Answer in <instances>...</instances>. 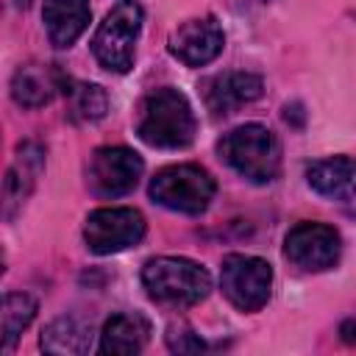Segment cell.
Returning <instances> with one entry per match:
<instances>
[{"label": "cell", "mask_w": 356, "mask_h": 356, "mask_svg": "<svg viewBox=\"0 0 356 356\" xmlns=\"http://www.w3.org/2000/svg\"><path fill=\"white\" fill-rule=\"evenodd\" d=\"M195 131L197 120L184 92L161 86L142 97L136 114V134L145 145L161 150H181L192 145Z\"/></svg>", "instance_id": "6da1fadb"}, {"label": "cell", "mask_w": 356, "mask_h": 356, "mask_svg": "<svg viewBox=\"0 0 356 356\" xmlns=\"http://www.w3.org/2000/svg\"><path fill=\"white\" fill-rule=\"evenodd\" d=\"M220 159L250 184H270L281 170V145L261 122H245L217 142Z\"/></svg>", "instance_id": "7a4b0ae2"}, {"label": "cell", "mask_w": 356, "mask_h": 356, "mask_svg": "<svg viewBox=\"0 0 356 356\" xmlns=\"http://www.w3.org/2000/svg\"><path fill=\"white\" fill-rule=\"evenodd\" d=\"M142 284L156 303L164 306H195L211 289V275L192 259L156 256L142 267Z\"/></svg>", "instance_id": "3957f363"}, {"label": "cell", "mask_w": 356, "mask_h": 356, "mask_svg": "<svg viewBox=\"0 0 356 356\" xmlns=\"http://www.w3.org/2000/svg\"><path fill=\"white\" fill-rule=\"evenodd\" d=\"M145 11L136 0H120L97 25L92 36V53L108 72H128L134 67V50L142 31Z\"/></svg>", "instance_id": "277c9868"}, {"label": "cell", "mask_w": 356, "mask_h": 356, "mask_svg": "<svg viewBox=\"0 0 356 356\" xmlns=\"http://www.w3.org/2000/svg\"><path fill=\"white\" fill-rule=\"evenodd\" d=\"M150 197L170 209V211H181V214H200L209 209L217 184L214 178L197 167V164H172L159 170L150 178Z\"/></svg>", "instance_id": "5b68a950"}, {"label": "cell", "mask_w": 356, "mask_h": 356, "mask_svg": "<svg viewBox=\"0 0 356 356\" xmlns=\"http://www.w3.org/2000/svg\"><path fill=\"white\" fill-rule=\"evenodd\" d=\"M220 286L239 312H259L273 292V267L259 256L231 253L222 259Z\"/></svg>", "instance_id": "8992f818"}, {"label": "cell", "mask_w": 356, "mask_h": 356, "mask_svg": "<svg viewBox=\"0 0 356 356\" xmlns=\"http://www.w3.org/2000/svg\"><path fill=\"white\" fill-rule=\"evenodd\" d=\"M142 236H145V217L131 206L95 209L83 222V242L97 256L134 248Z\"/></svg>", "instance_id": "52a82bcc"}, {"label": "cell", "mask_w": 356, "mask_h": 356, "mask_svg": "<svg viewBox=\"0 0 356 356\" xmlns=\"http://www.w3.org/2000/svg\"><path fill=\"white\" fill-rule=\"evenodd\" d=\"M339 253H342V239L337 228L325 222H298L295 228H289L284 239V256L306 273H320L334 267L339 261Z\"/></svg>", "instance_id": "ba28073f"}, {"label": "cell", "mask_w": 356, "mask_h": 356, "mask_svg": "<svg viewBox=\"0 0 356 356\" xmlns=\"http://www.w3.org/2000/svg\"><path fill=\"white\" fill-rule=\"evenodd\" d=\"M142 159L131 147H97L89 161V189L100 197L128 195L142 178Z\"/></svg>", "instance_id": "9c48e42d"}, {"label": "cell", "mask_w": 356, "mask_h": 356, "mask_svg": "<svg viewBox=\"0 0 356 356\" xmlns=\"http://www.w3.org/2000/svg\"><path fill=\"white\" fill-rule=\"evenodd\" d=\"M225 44V33L214 17H197L184 22L181 28L172 31L170 36V53L186 64V67H203L220 56Z\"/></svg>", "instance_id": "30bf717a"}, {"label": "cell", "mask_w": 356, "mask_h": 356, "mask_svg": "<svg viewBox=\"0 0 356 356\" xmlns=\"http://www.w3.org/2000/svg\"><path fill=\"white\" fill-rule=\"evenodd\" d=\"M261 92H264V83H261L259 75H253V72H222V75H214L211 81H206L203 100H206V108L214 117H225V114L236 111L239 106L259 100Z\"/></svg>", "instance_id": "8fae6325"}, {"label": "cell", "mask_w": 356, "mask_h": 356, "mask_svg": "<svg viewBox=\"0 0 356 356\" xmlns=\"http://www.w3.org/2000/svg\"><path fill=\"white\" fill-rule=\"evenodd\" d=\"M42 167H44V147L39 142H22L17 147L14 164L6 172V186H3V209L8 220L14 217L17 209H22V203L33 192Z\"/></svg>", "instance_id": "7c38bea8"}, {"label": "cell", "mask_w": 356, "mask_h": 356, "mask_svg": "<svg viewBox=\"0 0 356 356\" xmlns=\"http://www.w3.org/2000/svg\"><path fill=\"white\" fill-rule=\"evenodd\" d=\"M70 78L58 67H44V64H22L17 67L11 78V97L22 108H42L53 100L56 92H64Z\"/></svg>", "instance_id": "4fadbf2b"}, {"label": "cell", "mask_w": 356, "mask_h": 356, "mask_svg": "<svg viewBox=\"0 0 356 356\" xmlns=\"http://www.w3.org/2000/svg\"><path fill=\"white\" fill-rule=\"evenodd\" d=\"M306 184L328 200H348L356 195V159L331 156L312 161L306 164Z\"/></svg>", "instance_id": "5bb4252c"}, {"label": "cell", "mask_w": 356, "mask_h": 356, "mask_svg": "<svg viewBox=\"0 0 356 356\" xmlns=\"http://www.w3.org/2000/svg\"><path fill=\"white\" fill-rule=\"evenodd\" d=\"M92 17L89 0H44L42 19L47 28V39L56 47H70L86 31Z\"/></svg>", "instance_id": "9a60e30c"}, {"label": "cell", "mask_w": 356, "mask_h": 356, "mask_svg": "<svg viewBox=\"0 0 356 356\" xmlns=\"http://www.w3.org/2000/svg\"><path fill=\"white\" fill-rule=\"evenodd\" d=\"M150 339V323L139 312L111 314L100 331V353H139Z\"/></svg>", "instance_id": "2e32d148"}, {"label": "cell", "mask_w": 356, "mask_h": 356, "mask_svg": "<svg viewBox=\"0 0 356 356\" xmlns=\"http://www.w3.org/2000/svg\"><path fill=\"white\" fill-rule=\"evenodd\" d=\"M39 345L47 353H86L92 348V328L78 317H58L42 331Z\"/></svg>", "instance_id": "e0dca14e"}, {"label": "cell", "mask_w": 356, "mask_h": 356, "mask_svg": "<svg viewBox=\"0 0 356 356\" xmlns=\"http://www.w3.org/2000/svg\"><path fill=\"white\" fill-rule=\"evenodd\" d=\"M36 317V298L28 292H8L3 298V350H14L22 331Z\"/></svg>", "instance_id": "ac0fdd59"}, {"label": "cell", "mask_w": 356, "mask_h": 356, "mask_svg": "<svg viewBox=\"0 0 356 356\" xmlns=\"http://www.w3.org/2000/svg\"><path fill=\"white\" fill-rule=\"evenodd\" d=\"M64 95L70 97V117L75 122H97L108 111V95L97 83H67Z\"/></svg>", "instance_id": "d6986e66"}, {"label": "cell", "mask_w": 356, "mask_h": 356, "mask_svg": "<svg viewBox=\"0 0 356 356\" xmlns=\"http://www.w3.org/2000/svg\"><path fill=\"white\" fill-rule=\"evenodd\" d=\"M167 345H170V350H178V353H197V350L206 348L203 339L186 325H178V328L172 325L170 334H167Z\"/></svg>", "instance_id": "ffe728a7"}, {"label": "cell", "mask_w": 356, "mask_h": 356, "mask_svg": "<svg viewBox=\"0 0 356 356\" xmlns=\"http://www.w3.org/2000/svg\"><path fill=\"white\" fill-rule=\"evenodd\" d=\"M14 3H17L19 8H28V6H31V0H14Z\"/></svg>", "instance_id": "44dd1931"}]
</instances>
